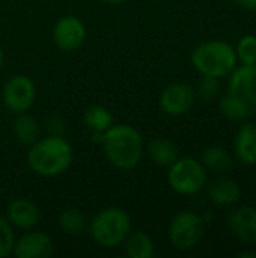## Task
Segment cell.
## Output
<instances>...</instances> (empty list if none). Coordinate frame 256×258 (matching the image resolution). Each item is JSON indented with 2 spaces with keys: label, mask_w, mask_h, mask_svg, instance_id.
<instances>
[{
  "label": "cell",
  "mask_w": 256,
  "mask_h": 258,
  "mask_svg": "<svg viewBox=\"0 0 256 258\" xmlns=\"http://www.w3.org/2000/svg\"><path fill=\"white\" fill-rule=\"evenodd\" d=\"M26 160L36 175L54 178L71 168L74 150L62 135H48L29 147Z\"/></svg>",
  "instance_id": "obj_1"
},
{
  "label": "cell",
  "mask_w": 256,
  "mask_h": 258,
  "mask_svg": "<svg viewBox=\"0 0 256 258\" xmlns=\"http://www.w3.org/2000/svg\"><path fill=\"white\" fill-rule=\"evenodd\" d=\"M103 151L118 169H134L143 157L145 145L142 135L128 124H113L100 136Z\"/></svg>",
  "instance_id": "obj_2"
},
{
  "label": "cell",
  "mask_w": 256,
  "mask_h": 258,
  "mask_svg": "<svg viewBox=\"0 0 256 258\" xmlns=\"http://www.w3.org/2000/svg\"><path fill=\"white\" fill-rule=\"evenodd\" d=\"M190 62L201 76L222 79L237 67L235 48L220 39L201 42L190 53Z\"/></svg>",
  "instance_id": "obj_3"
},
{
  "label": "cell",
  "mask_w": 256,
  "mask_h": 258,
  "mask_svg": "<svg viewBox=\"0 0 256 258\" xmlns=\"http://www.w3.org/2000/svg\"><path fill=\"white\" fill-rule=\"evenodd\" d=\"M131 218L121 207H107L89 222L91 239L101 248H116L131 231Z\"/></svg>",
  "instance_id": "obj_4"
},
{
  "label": "cell",
  "mask_w": 256,
  "mask_h": 258,
  "mask_svg": "<svg viewBox=\"0 0 256 258\" xmlns=\"http://www.w3.org/2000/svg\"><path fill=\"white\" fill-rule=\"evenodd\" d=\"M167 169V183L180 195H198L207 186V169L193 157H178Z\"/></svg>",
  "instance_id": "obj_5"
},
{
  "label": "cell",
  "mask_w": 256,
  "mask_h": 258,
  "mask_svg": "<svg viewBox=\"0 0 256 258\" xmlns=\"http://www.w3.org/2000/svg\"><path fill=\"white\" fill-rule=\"evenodd\" d=\"M204 230L205 221L202 216L193 212H180L169 224L167 237L175 249L190 251L201 242Z\"/></svg>",
  "instance_id": "obj_6"
},
{
  "label": "cell",
  "mask_w": 256,
  "mask_h": 258,
  "mask_svg": "<svg viewBox=\"0 0 256 258\" xmlns=\"http://www.w3.org/2000/svg\"><path fill=\"white\" fill-rule=\"evenodd\" d=\"M36 98V88L30 77L24 74L12 76L2 89V101L5 107L14 113L27 112Z\"/></svg>",
  "instance_id": "obj_7"
},
{
  "label": "cell",
  "mask_w": 256,
  "mask_h": 258,
  "mask_svg": "<svg viewBox=\"0 0 256 258\" xmlns=\"http://www.w3.org/2000/svg\"><path fill=\"white\" fill-rule=\"evenodd\" d=\"M228 94L246 107L249 118L256 116V63L235 67L228 83Z\"/></svg>",
  "instance_id": "obj_8"
},
{
  "label": "cell",
  "mask_w": 256,
  "mask_h": 258,
  "mask_svg": "<svg viewBox=\"0 0 256 258\" xmlns=\"http://www.w3.org/2000/svg\"><path fill=\"white\" fill-rule=\"evenodd\" d=\"M88 36L84 23L74 15L59 18L53 27V41L63 51H74L80 48Z\"/></svg>",
  "instance_id": "obj_9"
},
{
  "label": "cell",
  "mask_w": 256,
  "mask_h": 258,
  "mask_svg": "<svg viewBox=\"0 0 256 258\" xmlns=\"http://www.w3.org/2000/svg\"><path fill=\"white\" fill-rule=\"evenodd\" d=\"M196 100L195 89L187 83L167 85L160 95V107L169 116H181L187 113Z\"/></svg>",
  "instance_id": "obj_10"
},
{
  "label": "cell",
  "mask_w": 256,
  "mask_h": 258,
  "mask_svg": "<svg viewBox=\"0 0 256 258\" xmlns=\"http://www.w3.org/2000/svg\"><path fill=\"white\" fill-rule=\"evenodd\" d=\"M53 251L54 243L47 233L29 230L15 240L12 254L17 258H48L53 255Z\"/></svg>",
  "instance_id": "obj_11"
},
{
  "label": "cell",
  "mask_w": 256,
  "mask_h": 258,
  "mask_svg": "<svg viewBox=\"0 0 256 258\" xmlns=\"http://www.w3.org/2000/svg\"><path fill=\"white\" fill-rule=\"evenodd\" d=\"M6 219L14 228L29 231L33 230L41 219V213L38 206L27 200V198H18L14 200L6 210Z\"/></svg>",
  "instance_id": "obj_12"
},
{
  "label": "cell",
  "mask_w": 256,
  "mask_h": 258,
  "mask_svg": "<svg viewBox=\"0 0 256 258\" xmlns=\"http://www.w3.org/2000/svg\"><path fill=\"white\" fill-rule=\"evenodd\" d=\"M228 227L232 234L244 243H256V207L243 206L231 210Z\"/></svg>",
  "instance_id": "obj_13"
},
{
  "label": "cell",
  "mask_w": 256,
  "mask_h": 258,
  "mask_svg": "<svg viewBox=\"0 0 256 258\" xmlns=\"http://www.w3.org/2000/svg\"><path fill=\"white\" fill-rule=\"evenodd\" d=\"M234 153L237 159L247 166L256 165V122H244L234 139Z\"/></svg>",
  "instance_id": "obj_14"
},
{
  "label": "cell",
  "mask_w": 256,
  "mask_h": 258,
  "mask_svg": "<svg viewBox=\"0 0 256 258\" xmlns=\"http://www.w3.org/2000/svg\"><path fill=\"white\" fill-rule=\"evenodd\" d=\"M208 190V198L211 203H214L216 206L220 207H229V206H235L240 201L241 197V190L237 181L231 180V178H216L211 183H208L207 186Z\"/></svg>",
  "instance_id": "obj_15"
},
{
  "label": "cell",
  "mask_w": 256,
  "mask_h": 258,
  "mask_svg": "<svg viewBox=\"0 0 256 258\" xmlns=\"http://www.w3.org/2000/svg\"><path fill=\"white\" fill-rule=\"evenodd\" d=\"M148 156L160 168H169L180 157L177 145L164 138H155L148 144Z\"/></svg>",
  "instance_id": "obj_16"
},
{
  "label": "cell",
  "mask_w": 256,
  "mask_h": 258,
  "mask_svg": "<svg viewBox=\"0 0 256 258\" xmlns=\"http://www.w3.org/2000/svg\"><path fill=\"white\" fill-rule=\"evenodd\" d=\"M202 165L214 174H225L234 166V157L220 145H211L202 153Z\"/></svg>",
  "instance_id": "obj_17"
},
{
  "label": "cell",
  "mask_w": 256,
  "mask_h": 258,
  "mask_svg": "<svg viewBox=\"0 0 256 258\" xmlns=\"http://www.w3.org/2000/svg\"><path fill=\"white\" fill-rule=\"evenodd\" d=\"M125 254L128 258H152L155 255V246L151 237L143 231H130L124 240Z\"/></svg>",
  "instance_id": "obj_18"
},
{
  "label": "cell",
  "mask_w": 256,
  "mask_h": 258,
  "mask_svg": "<svg viewBox=\"0 0 256 258\" xmlns=\"http://www.w3.org/2000/svg\"><path fill=\"white\" fill-rule=\"evenodd\" d=\"M12 130H14L15 139L23 145L30 147L39 139V125L36 119L27 112L15 115Z\"/></svg>",
  "instance_id": "obj_19"
},
{
  "label": "cell",
  "mask_w": 256,
  "mask_h": 258,
  "mask_svg": "<svg viewBox=\"0 0 256 258\" xmlns=\"http://www.w3.org/2000/svg\"><path fill=\"white\" fill-rule=\"evenodd\" d=\"M83 124L89 128L94 135L104 133L107 128L113 125V116L109 109L104 106L92 104L83 112Z\"/></svg>",
  "instance_id": "obj_20"
},
{
  "label": "cell",
  "mask_w": 256,
  "mask_h": 258,
  "mask_svg": "<svg viewBox=\"0 0 256 258\" xmlns=\"http://www.w3.org/2000/svg\"><path fill=\"white\" fill-rule=\"evenodd\" d=\"M57 225L59 228L68 234V236H80L86 230V218L84 215L75 209V207H68L63 209L59 216H57Z\"/></svg>",
  "instance_id": "obj_21"
},
{
  "label": "cell",
  "mask_w": 256,
  "mask_h": 258,
  "mask_svg": "<svg viewBox=\"0 0 256 258\" xmlns=\"http://www.w3.org/2000/svg\"><path fill=\"white\" fill-rule=\"evenodd\" d=\"M219 107H220L222 113H223L228 119H231V121H238V122H241V121H246V119L249 118V113H247L246 107L243 106V103L238 101L235 97H232V95H229V94H226L225 97L220 98Z\"/></svg>",
  "instance_id": "obj_22"
},
{
  "label": "cell",
  "mask_w": 256,
  "mask_h": 258,
  "mask_svg": "<svg viewBox=\"0 0 256 258\" xmlns=\"http://www.w3.org/2000/svg\"><path fill=\"white\" fill-rule=\"evenodd\" d=\"M237 60L244 65L256 63V36L255 35H244L238 39L235 48Z\"/></svg>",
  "instance_id": "obj_23"
},
{
  "label": "cell",
  "mask_w": 256,
  "mask_h": 258,
  "mask_svg": "<svg viewBox=\"0 0 256 258\" xmlns=\"http://www.w3.org/2000/svg\"><path fill=\"white\" fill-rule=\"evenodd\" d=\"M15 240L17 239L14 234V227L6 218L0 216V258L9 257L14 252Z\"/></svg>",
  "instance_id": "obj_24"
},
{
  "label": "cell",
  "mask_w": 256,
  "mask_h": 258,
  "mask_svg": "<svg viewBox=\"0 0 256 258\" xmlns=\"http://www.w3.org/2000/svg\"><path fill=\"white\" fill-rule=\"evenodd\" d=\"M220 91V79L217 77H211V76H202L198 82V88H196V94L205 100V101H211L213 98L217 97Z\"/></svg>",
  "instance_id": "obj_25"
},
{
  "label": "cell",
  "mask_w": 256,
  "mask_h": 258,
  "mask_svg": "<svg viewBox=\"0 0 256 258\" xmlns=\"http://www.w3.org/2000/svg\"><path fill=\"white\" fill-rule=\"evenodd\" d=\"M234 3L246 11H255L256 9V0H234Z\"/></svg>",
  "instance_id": "obj_26"
},
{
  "label": "cell",
  "mask_w": 256,
  "mask_h": 258,
  "mask_svg": "<svg viewBox=\"0 0 256 258\" xmlns=\"http://www.w3.org/2000/svg\"><path fill=\"white\" fill-rule=\"evenodd\" d=\"M240 257L241 258H256V252H253V251H246V252H241V254H240Z\"/></svg>",
  "instance_id": "obj_27"
},
{
  "label": "cell",
  "mask_w": 256,
  "mask_h": 258,
  "mask_svg": "<svg viewBox=\"0 0 256 258\" xmlns=\"http://www.w3.org/2000/svg\"><path fill=\"white\" fill-rule=\"evenodd\" d=\"M101 2H104V3H107V5H113V6H116V5H122L124 2H127V0H101Z\"/></svg>",
  "instance_id": "obj_28"
},
{
  "label": "cell",
  "mask_w": 256,
  "mask_h": 258,
  "mask_svg": "<svg viewBox=\"0 0 256 258\" xmlns=\"http://www.w3.org/2000/svg\"><path fill=\"white\" fill-rule=\"evenodd\" d=\"M3 62H5V53H3V50H2V47H0V68H2V65H3Z\"/></svg>",
  "instance_id": "obj_29"
}]
</instances>
